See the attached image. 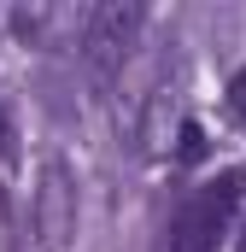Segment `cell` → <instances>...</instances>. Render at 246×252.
Here are the masks:
<instances>
[{"label": "cell", "mask_w": 246, "mask_h": 252, "mask_svg": "<svg viewBox=\"0 0 246 252\" xmlns=\"http://www.w3.org/2000/svg\"><path fill=\"white\" fill-rule=\"evenodd\" d=\"M241 199H246V170H223L217 182L193 188L176 211V223H170V252H217Z\"/></svg>", "instance_id": "1"}, {"label": "cell", "mask_w": 246, "mask_h": 252, "mask_svg": "<svg viewBox=\"0 0 246 252\" xmlns=\"http://www.w3.org/2000/svg\"><path fill=\"white\" fill-rule=\"evenodd\" d=\"M135 30H141V6H129V0L88 6L82 12V59L94 64L100 76H112L123 64V53L135 47Z\"/></svg>", "instance_id": "2"}, {"label": "cell", "mask_w": 246, "mask_h": 252, "mask_svg": "<svg viewBox=\"0 0 246 252\" xmlns=\"http://www.w3.org/2000/svg\"><path fill=\"white\" fill-rule=\"evenodd\" d=\"M70 223H76L70 176H64V164H47V182H41V241L47 247H64L70 241Z\"/></svg>", "instance_id": "3"}, {"label": "cell", "mask_w": 246, "mask_h": 252, "mask_svg": "<svg viewBox=\"0 0 246 252\" xmlns=\"http://www.w3.org/2000/svg\"><path fill=\"white\" fill-rule=\"evenodd\" d=\"M229 112L241 118V129H246V64L235 70V82H229Z\"/></svg>", "instance_id": "4"}, {"label": "cell", "mask_w": 246, "mask_h": 252, "mask_svg": "<svg viewBox=\"0 0 246 252\" xmlns=\"http://www.w3.org/2000/svg\"><path fill=\"white\" fill-rule=\"evenodd\" d=\"M182 158H205V135H199L193 124L182 129Z\"/></svg>", "instance_id": "5"}, {"label": "cell", "mask_w": 246, "mask_h": 252, "mask_svg": "<svg viewBox=\"0 0 246 252\" xmlns=\"http://www.w3.org/2000/svg\"><path fill=\"white\" fill-rule=\"evenodd\" d=\"M12 147V118H6V106H0V153Z\"/></svg>", "instance_id": "6"}]
</instances>
